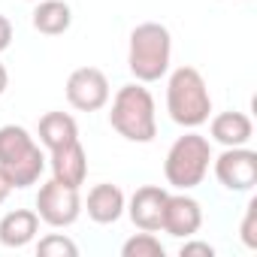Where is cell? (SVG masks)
Returning <instances> with one entry per match:
<instances>
[{
    "instance_id": "6da1fadb",
    "label": "cell",
    "mask_w": 257,
    "mask_h": 257,
    "mask_svg": "<svg viewBox=\"0 0 257 257\" xmlns=\"http://www.w3.org/2000/svg\"><path fill=\"white\" fill-rule=\"evenodd\" d=\"M109 124L118 137L127 143H152L158 137V115H155V97L143 82H131L118 88L112 97Z\"/></svg>"
},
{
    "instance_id": "7a4b0ae2",
    "label": "cell",
    "mask_w": 257,
    "mask_h": 257,
    "mask_svg": "<svg viewBox=\"0 0 257 257\" xmlns=\"http://www.w3.org/2000/svg\"><path fill=\"white\" fill-rule=\"evenodd\" d=\"M173 58V37L161 22H143L131 31V46H127V67L134 79L149 85L161 82L170 73Z\"/></svg>"
},
{
    "instance_id": "3957f363",
    "label": "cell",
    "mask_w": 257,
    "mask_h": 257,
    "mask_svg": "<svg viewBox=\"0 0 257 257\" xmlns=\"http://www.w3.org/2000/svg\"><path fill=\"white\" fill-rule=\"evenodd\" d=\"M167 112L179 127H188V131L209 121L212 94H209V85L197 67L185 64V67L173 70V76L167 82Z\"/></svg>"
},
{
    "instance_id": "277c9868",
    "label": "cell",
    "mask_w": 257,
    "mask_h": 257,
    "mask_svg": "<svg viewBox=\"0 0 257 257\" xmlns=\"http://www.w3.org/2000/svg\"><path fill=\"white\" fill-rule=\"evenodd\" d=\"M0 170L13 182V188H31L46 170V155L22 124L0 127Z\"/></svg>"
},
{
    "instance_id": "5b68a950",
    "label": "cell",
    "mask_w": 257,
    "mask_h": 257,
    "mask_svg": "<svg viewBox=\"0 0 257 257\" xmlns=\"http://www.w3.org/2000/svg\"><path fill=\"white\" fill-rule=\"evenodd\" d=\"M212 143L200 134H185L179 137L170 152H167V161H164V176H167V185H173L176 191H191L197 185H203V179L209 176V167H212Z\"/></svg>"
},
{
    "instance_id": "8992f818",
    "label": "cell",
    "mask_w": 257,
    "mask_h": 257,
    "mask_svg": "<svg viewBox=\"0 0 257 257\" xmlns=\"http://www.w3.org/2000/svg\"><path fill=\"white\" fill-rule=\"evenodd\" d=\"M37 215L49 227H70L82 215V197L79 188L61 185L58 179L46 182L37 194Z\"/></svg>"
},
{
    "instance_id": "52a82bcc",
    "label": "cell",
    "mask_w": 257,
    "mask_h": 257,
    "mask_svg": "<svg viewBox=\"0 0 257 257\" xmlns=\"http://www.w3.org/2000/svg\"><path fill=\"white\" fill-rule=\"evenodd\" d=\"M109 79L97 67H79L67 79V103L79 112H100L109 103Z\"/></svg>"
},
{
    "instance_id": "ba28073f",
    "label": "cell",
    "mask_w": 257,
    "mask_h": 257,
    "mask_svg": "<svg viewBox=\"0 0 257 257\" xmlns=\"http://www.w3.org/2000/svg\"><path fill=\"white\" fill-rule=\"evenodd\" d=\"M212 167H215V179L227 191H251L257 185V152L245 146L224 149L218 158H212Z\"/></svg>"
},
{
    "instance_id": "9c48e42d",
    "label": "cell",
    "mask_w": 257,
    "mask_h": 257,
    "mask_svg": "<svg viewBox=\"0 0 257 257\" xmlns=\"http://www.w3.org/2000/svg\"><path fill=\"white\" fill-rule=\"evenodd\" d=\"M203 227V206L188 197V194H170L167 206H164V221L161 230L176 236V239H188Z\"/></svg>"
},
{
    "instance_id": "30bf717a",
    "label": "cell",
    "mask_w": 257,
    "mask_h": 257,
    "mask_svg": "<svg viewBox=\"0 0 257 257\" xmlns=\"http://www.w3.org/2000/svg\"><path fill=\"white\" fill-rule=\"evenodd\" d=\"M167 197L170 191H164L161 185H143L137 188V194L127 203V215L131 221L140 227V230H149V233H158L161 230V221H164V206H167Z\"/></svg>"
},
{
    "instance_id": "8fae6325",
    "label": "cell",
    "mask_w": 257,
    "mask_h": 257,
    "mask_svg": "<svg viewBox=\"0 0 257 257\" xmlns=\"http://www.w3.org/2000/svg\"><path fill=\"white\" fill-rule=\"evenodd\" d=\"M124 206H127L124 191H121L118 185H109V182L94 185V188L88 191V200L82 203V209L88 212V218H91L94 224H115V221L124 215Z\"/></svg>"
},
{
    "instance_id": "7c38bea8",
    "label": "cell",
    "mask_w": 257,
    "mask_h": 257,
    "mask_svg": "<svg viewBox=\"0 0 257 257\" xmlns=\"http://www.w3.org/2000/svg\"><path fill=\"white\" fill-rule=\"evenodd\" d=\"M52 179H58L61 185H70V188L85 185V179H88V155H85L79 140L52 152Z\"/></svg>"
},
{
    "instance_id": "4fadbf2b",
    "label": "cell",
    "mask_w": 257,
    "mask_h": 257,
    "mask_svg": "<svg viewBox=\"0 0 257 257\" xmlns=\"http://www.w3.org/2000/svg\"><path fill=\"white\" fill-rule=\"evenodd\" d=\"M40 233V215L34 209H13L0 218V245L4 248H25Z\"/></svg>"
},
{
    "instance_id": "5bb4252c",
    "label": "cell",
    "mask_w": 257,
    "mask_h": 257,
    "mask_svg": "<svg viewBox=\"0 0 257 257\" xmlns=\"http://www.w3.org/2000/svg\"><path fill=\"white\" fill-rule=\"evenodd\" d=\"M209 134L215 143H221L224 149H236V146H248L254 137V124L245 112H218L209 124Z\"/></svg>"
},
{
    "instance_id": "9a60e30c",
    "label": "cell",
    "mask_w": 257,
    "mask_h": 257,
    "mask_svg": "<svg viewBox=\"0 0 257 257\" xmlns=\"http://www.w3.org/2000/svg\"><path fill=\"white\" fill-rule=\"evenodd\" d=\"M37 134H40V143L55 152L61 146H70L79 140V124L70 112H46L40 118V127H37Z\"/></svg>"
},
{
    "instance_id": "2e32d148",
    "label": "cell",
    "mask_w": 257,
    "mask_h": 257,
    "mask_svg": "<svg viewBox=\"0 0 257 257\" xmlns=\"http://www.w3.org/2000/svg\"><path fill=\"white\" fill-rule=\"evenodd\" d=\"M34 28L46 37H61L70 31L73 25V10L64 0H40L37 10H34Z\"/></svg>"
},
{
    "instance_id": "e0dca14e",
    "label": "cell",
    "mask_w": 257,
    "mask_h": 257,
    "mask_svg": "<svg viewBox=\"0 0 257 257\" xmlns=\"http://www.w3.org/2000/svg\"><path fill=\"white\" fill-rule=\"evenodd\" d=\"M121 254H124V257H164L167 248L161 245V239H158L155 233L143 230V233L131 236V239L121 245Z\"/></svg>"
},
{
    "instance_id": "ac0fdd59",
    "label": "cell",
    "mask_w": 257,
    "mask_h": 257,
    "mask_svg": "<svg viewBox=\"0 0 257 257\" xmlns=\"http://www.w3.org/2000/svg\"><path fill=\"white\" fill-rule=\"evenodd\" d=\"M37 254L40 257H76L79 245L64 233H49V236H43L37 242Z\"/></svg>"
},
{
    "instance_id": "d6986e66",
    "label": "cell",
    "mask_w": 257,
    "mask_h": 257,
    "mask_svg": "<svg viewBox=\"0 0 257 257\" xmlns=\"http://www.w3.org/2000/svg\"><path fill=\"white\" fill-rule=\"evenodd\" d=\"M239 236H242L245 248L257 251V200H251V203H248L245 218H242V227H239Z\"/></svg>"
},
{
    "instance_id": "ffe728a7",
    "label": "cell",
    "mask_w": 257,
    "mask_h": 257,
    "mask_svg": "<svg viewBox=\"0 0 257 257\" xmlns=\"http://www.w3.org/2000/svg\"><path fill=\"white\" fill-rule=\"evenodd\" d=\"M179 254L182 257H215V248L209 245V242H200V239H185V245L179 248Z\"/></svg>"
},
{
    "instance_id": "44dd1931",
    "label": "cell",
    "mask_w": 257,
    "mask_h": 257,
    "mask_svg": "<svg viewBox=\"0 0 257 257\" xmlns=\"http://www.w3.org/2000/svg\"><path fill=\"white\" fill-rule=\"evenodd\" d=\"M13 43V22L7 16H0V52H7Z\"/></svg>"
},
{
    "instance_id": "7402d4cb",
    "label": "cell",
    "mask_w": 257,
    "mask_h": 257,
    "mask_svg": "<svg viewBox=\"0 0 257 257\" xmlns=\"http://www.w3.org/2000/svg\"><path fill=\"white\" fill-rule=\"evenodd\" d=\"M16 188H13V182H10V176L0 170V206H4L7 200H10V194H13Z\"/></svg>"
},
{
    "instance_id": "603a6c76",
    "label": "cell",
    "mask_w": 257,
    "mask_h": 257,
    "mask_svg": "<svg viewBox=\"0 0 257 257\" xmlns=\"http://www.w3.org/2000/svg\"><path fill=\"white\" fill-rule=\"evenodd\" d=\"M7 85H10V73H7V67L0 64V94L7 91Z\"/></svg>"
}]
</instances>
